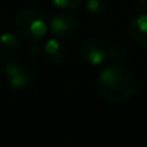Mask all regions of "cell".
I'll list each match as a JSON object with an SVG mask.
<instances>
[{
    "label": "cell",
    "instance_id": "1",
    "mask_svg": "<svg viewBox=\"0 0 147 147\" xmlns=\"http://www.w3.org/2000/svg\"><path fill=\"white\" fill-rule=\"evenodd\" d=\"M97 88L106 101L121 103L129 101L137 92V80L125 67L111 65L105 67L99 74Z\"/></svg>",
    "mask_w": 147,
    "mask_h": 147
},
{
    "label": "cell",
    "instance_id": "2",
    "mask_svg": "<svg viewBox=\"0 0 147 147\" xmlns=\"http://www.w3.org/2000/svg\"><path fill=\"white\" fill-rule=\"evenodd\" d=\"M14 28L17 34L28 41H39L47 35L45 18L36 9L21 10L14 20Z\"/></svg>",
    "mask_w": 147,
    "mask_h": 147
},
{
    "label": "cell",
    "instance_id": "3",
    "mask_svg": "<svg viewBox=\"0 0 147 147\" xmlns=\"http://www.w3.org/2000/svg\"><path fill=\"white\" fill-rule=\"evenodd\" d=\"M78 56L90 66H99L105 62L107 53L98 41L93 39H86L78 45Z\"/></svg>",
    "mask_w": 147,
    "mask_h": 147
},
{
    "label": "cell",
    "instance_id": "4",
    "mask_svg": "<svg viewBox=\"0 0 147 147\" xmlns=\"http://www.w3.org/2000/svg\"><path fill=\"white\" fill-rule=\"evenodd\" d=\"M51 31L57 39H67L72 36L78 27L76 18L71 13L61 12L54 14L49 22Z\"/></svg>",
    "mask_w": 147,
    "mask_h": 147
},
{
    "label": "cell",
    "instance_id": "5",
    "mask_svg": "<svg viewBox=\"0 0 147 147\" xmlns=\"http://www.w3.org/2000/svg\"><path fill=\"white\" fill-rule=\"evenodd\" d=\"M43 56L48 62L54 65H59L66 61L69 56L67 47L59 39H49L43 45Z\"/></svg>",
    "mask_w": 147,
    "mask_h": 147
},
{
    "label": "cell",
    "instance_id": "6",
    "mask_svg": "<svg viewBox=\"0 0 147 147\" xmlns=\"http://www.w3.org/2000/svg\"><path fill=\"white\" fill-rule=\"evenodd\" d=\"M129 31L132 38L136 40V43L147 48V14L142 13L130 21Z\"/></svg>",
    "mask_w": 147,
    "mask_h": 147
},
{
    "label": "cell",
    "instance_id": "7",
    "mask_svg": "<svg viewBox=\"0 0 147 147\" xmlns=\"http://www.w3.org/2000/svg\"><path fill=\"white\" fill-rule=\"evenodd\" d=\"M21 49V40L10 32H4L0 35V53L5 56L16 54Z\"/></svg>",
    "mask_w": 147,
    "mask_h": 147
},
{
    "label": "cell",
    "instance_id": "8",
    "mask_svg": "<svg viewBox=\"0 0 147 147\" xmlns=\"http://www.w3.org/2000/svg\"><path fill=\"white\" fill-rule=\"evenodd\" d=\"M31 74L27 71L26 69H23L22 71L17 72L16 75L10 76V78H7L8 79V84H9L10 88L16 89V90H22V89L27 88L31 83Z\"/></svg>",
    "mask_w": 147,
    "mask_h": 147
},
{
    "label": "cell",
    "instance_id": "9",
    "mask_svg": "<svg viewBox=\"0 0 147 147\" xmlns=\"http://www.w3.org/2000/svg\"><path fill=\"white\" fill-rule=\"evenodd\" d=\"M0 67H1V71L5 74V76H7V78H10V76L16 75L17 72L22 71V70L25 69V67H23L22 65H21L20 62H18L17 59H14V58H5V59H3Z\"/></svg>",
    "mask_w": 147,
    "mask_h": 147
},
{
    "label": "cell",
    "instance_id": "10",
    "mask_svg": "<svg viewBox=\"0 0 147 147\" xmlns=\"http://www.w3.org/2000/svg\"><path fill=\"white\" fill-rule=\"evenodd\" d=\"M85 8L92 14H102L109 8V1L107 0H86Z\"/></svg>",
    "mask_w": 147,
    "mask_h": 147
},
{
    "label": "cell",
    "instance_id": "11",
    "mask_svg": "<svg viewBox=\"0 0 147 147\" xmlns=\"http://www.w3.org/2000/svg\"><path fill=\"white\" fill-rule=\"evenodd\" d=\"M54 5L63 10H76L83 4V0H52Z\"/></svg>",
    "mask_w": 147,
    "mask_h": 147
},
{
    "label": "cell",
    "instance_id": "12",
    "mask_svg": "<svg viewBox=\"0 0 147 147\" xmlns=\"http://www.w3.org/2000/svg\"><path fill=\"white\" fill-rule=\"evenodd\" d=\"M137 3H141V4H147V0H134Z\"/></svg>",
    "mask_w": 147,
    "mask_h": 147
},
{
    "label": "cell",
    "instance_id": "13",
    "mask_svg": "<svg viewBox=\"0 0 147 147\" xmlns=\"http://www.w3.org/2000/svg\"><path fill=\"white\" fill-rule=\"evenodd\" d=\"M0 30H1V22H0Z\"/></svg>",
    "mask_w": 147,
    "mask_h": 147
}]
</instances>
